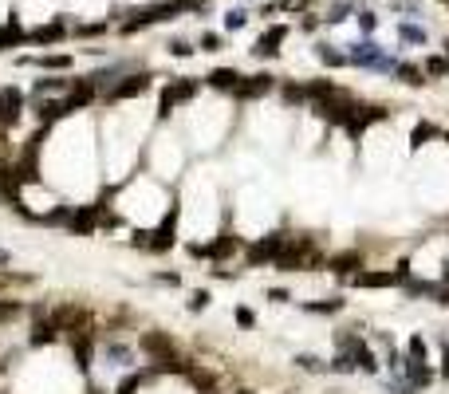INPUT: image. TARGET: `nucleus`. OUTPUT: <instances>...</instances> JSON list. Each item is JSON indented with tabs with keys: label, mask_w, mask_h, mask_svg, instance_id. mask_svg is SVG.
Here are the masks:
<instances>
[{
	"label": "nucleus",
	"mask_w": 449,
	"mask_h": 394,
	"mask_svg": "<svg viewBox=\"0 0 449 394\" xmlns=\"http://www.w3.org/2000/svg\"><path fill=\"white\" fill-rule=\"evenodd\" d=\"M130 245L138 252H150V256H166V252H174V245H177V205L162 217V225L158 229H138V233L130 236Z\"/></svg>",
	"instance_id": "nucleus-1"
},
{
	"label": "nucleus",
	"mask_w": 449,
	"mask_h": 394,
	"mask_svg": "<svg viewBox=\"0 0 449 394\" xmlns=\"http://www.w3.org/2000/svg\"><path fill=\"white\" fill-rule=\"evenodd\" d=\"M311 264H327L323 260V252L316 249V236H288V245L280 249V256H276V264L280 272H304V268Z\"/></svg>",
	"instance_id": "nucleus-2"
},
{
	"label": "nucleus",
	"mask_w": 449,
	"mask_h": 394,
	"mask_svg": "<svg viewBox=\"0 0 449 394\" xmlns=\"http://www.w3.org/2000/svg\"><path fill=\"white\" fill-rule=\"evenodd\" d=\"M347 63L351 67H367V71H379V75H394V56H386V47L379 40H359V44H347Z\"/></svg>",
	"instance_id": "nucleus-3"
},
{
	"label": "nucleus",
	"mask_w": 449,
	"mask_h": 394,
	"mask_svg": "<svg viewBox=\"0 0 449 394\" xmlns=\"http://www.w3.org/2000/svg\"><path fill=\"white\" fill-rule=\"evenodd\" d=\"M197 87H201V79H174V83H166L162 87V103H158V119H174V110L181 107V103H190L193 95H197Z\"/></svg>",
	"instance_id": "nucleus-4"
},
{
	"label": "nucleus",
	"mask_w": 449,
	"mask_h": 394,
	"mask_svg": "<svg viewBox=\"0 0 449 394\" xmlns=\"http://www.w3.org/2000/svg\"><path fill=\"white\" fill-rule=\"evenodd\" d=\"M284 245H288V233H264V236H257V241L244 249V264H248V268L276 264V256H280Z\"/></svg>",
	"instance_id": "nucleus-5"
},
{
	"label": "nucleus",
	"mask_w": 449,
	"mask_h": 394,
	"mask_svg": "<svg viewBox=\"0 0 449 394\" xmlns=\"http://www.w3.org/2000/svg\"><path fill=\"white\" fill-rule=\"evenodd\" d=\"M103 209H107V201L75 205V209H71V221H67V233H71V236H91V233H99V225H103Z\"/></svg>",
	"instance_id": "nucleus-6"
},
{
	"label": "nucleus",
	"mask_w": 449,
	"mask_h": 394,
	"mask_svg": "<svg viewBox=\"0 0 449 394\" xmlns=\"http://www.w3.org/2000/svg\"><path fill=\"white\" fill-rule=\"evenodd\" d=\"M150 79H158V75H150V71H130V75H123L118 83H114L111 91L103 95L107 103H123V99H138V95L150 91Z\"/></svg>",
	"instance_id": "nucleus-7"
},
{
	"label": "nucleus",
	"mask_w": 449,
	"mask_h": 394,
	"mask_svg": "<svg viewBox=\"0 0 449 394\" xmlns=\"http://www.w3.org/2000/svg\"><path fill=\"white\" fill-rule=\"evenodd\" d=\"M383 119H390V110L383 107V103H355V114H351V123L343 126L351 138H359L367 126H374V123H383Z\"/></svg>",
	"instance_id": "nucleus-8"
},
{
	"label": "nucleus",
	"mask_w": 449,
	"mask_h": 394,
	"mask_svg": "<svg viewBox=\"0 0 449 394\" xmlns=\"http://www.w3.org/2000/svg\"><path fill=\"white\" fill-rule=\"evenodd\" d=\"M280 83H276V75H268V71H257V75H244L241 87H237V99L241 103H257V99H264V95H272Z\"/></svg>",
	"instance_id": "nucleus-9"
},
{
	"label": "nucleus",
	"mask_w": 449,
	"mask_h": 394,
	"mask_svg": "<svg viewBox=\"0 0 449 394\" xmlns=\"http://www.w3.org/2000/svg\"><path fill=\"white\" fill-rule=\"evenodd\" d=\"M24 91L20 87H4L0 91V130H8V126L20 123V114H24Z\"/></svg>",
	"instance_id": "nucleus-10"
},
{
	"label": "nucleus",
	"mask_w": 449,
	"mask_h": 394,
	"mask_svg": "<svg viewBox=\"0 0 449 394\" xmlns=\"http://www.w3.org/2000/svg\"><path fill=\"white\" fill-rule=\"evenodd\" d=\"M355 288H402V280L394 276V268H363V272H355L351 276Z\"/></svg>",
	"instance_id": "nucleus-11"
},
{
	"label": "nucleus",
	"mask_w": 449,
	"mask_h": 394,
	"mask_svg": "<svg viewBox=\"0 0 449 394\" xmlns=\"http://www.w3.org/2000/svg\"><path fill=\"white\" fill-rule=\"evenodd\" d=\"M284 40H288V28H284V24H276V28H268L257 44H253V56H257V60H276Z\"/></svg>",
	"instance_id": "nucleus-12"
},
{
	"label": "nucleus",
	"mask_w": 449,
	"mask_h": 394,
	"mask_svg": "<svg viewBox=\"0 0 449 394\" xmlns=\"http://www.w3.org/2000/svg\"><path fill=\"white\" fill-rule=\"evenodd\" d=\"M398 378H406V382H414L418 391H430L433 382H437V371H433L430 362H418V359H410V355H406V371H402Z\"/></svg>",
	"instance_id": "nucleus-13"
},
{
	"label": "nucleus",
	"mask_w": 449,
	"mask_h": 394,
	"mask_svg": "<svg viewBox=\"0 0 449 394\" xmlns=\"http://www.w3.org/2000/svg\"><path fill=\"white\" fill-rule=\"evenodd\" d=\"M233 252H241V236H237V233H229V229H224V233L217 236V241H209V245H205V260H213V264H221V260H229Z\"/></svg>",
	"instance_id": "nucleus-14"
},
{
	"label": "nucleus",
	"mask_w": 449,
	"mask_h": 394,
	"mask_svg": "<svg viewBox=\"0 0 449 394\" xmlns=\"http://www.w3.org/2000/svg\"><path fill=\"white\" fill-rule=\"evenodd\" d=\"M339 95H347V91L339 87L335 79H307V83H304V99H307V103H316V107L327 103V99H339Z\"/></svg>",
	"instance_id": "nucleus-15"
},
{
	"label": "nucleus",
	"mask_w": 449,
	"mask_h": 394,
	"mask_svg": "<svg viewBox=\"0 0 449 394\" xmlns=\"http://www.w3.org/2000/svg\"><path fill=\"white\" fill-rule=\"evenodd\" d=\"M363 252L351 249V252H335V256H327V272H335V276H347L351 280L355 272H363Z\"/></svg>",
	"instance_id": "nucleus-16"
},
{
	"label": "nucleus",
	"mask_w": 449,
	"mask_h": 394,
	"mask_svg": "<svg viewBox=\"0 0 449 394\" xmlns=\"http://www.w3.org/2000/svg\"><path fill=\"white\" fill-rule=\"evenodd\" d=\"M64 32H67V20L55 16L48 24H40L36 32H28V44H55V40H64Z\"/></svg>",
	"instance_id": "nucleus-17"
},
{
	"label": "nucleus",
	"mask_w": 449,
	"mask_h": 394,
	"mask_svg": "<svg viewBox=\"0 0 449 394\" xmlns=\"http://www.w3.org/2000/svg\"><path fill=\"white\" fill-rule=\"evenodd\" d=\"M75 87V79H67V75H44V79H36V87L32 95L36 99H48V95H64Z\"/></svg>",
	"instance_id": "nucleus-18"
},
{
	"label": "nucleus",
	"mask_w": 449,
	"mask_h": 394,
	"mask_svg": "<svg viewBox=\"0 0 449 394\" xmlns=\"http://www.w3.org/2000/svg\"><path fill=\"white\" fill-rule=\"evenodd\" d=\"M241 71H233V67H213V71H209L205 75V83L209 87H213V91H237V87H241Z\"/></svg>",
	"instance_id": "nucleus-19"
},
{
	"label": "nucleus",
	"mask_w": 449,
	"mask_h": 394,
	"mask_svg": "<svg viewBox=\"0 0 449 394\" xmlns=\"http://www.w3.org/2000/svg\"><path fill=\"white\" fill-rule=\"evenodd\" d=\"M351 355H355V367H359L363 375H370V378L379 375V362H383V359L374 355V347H370L367 339H359V343H355V351H351Z\"/></svg>",
	"instance_id": "nucleus-20"
},
{
	"label": "nucleus",
	"mask_w": 449,
	"mask_h": 394,
	"mask_svg": "<svg viewBox=\"0 0 449 394\" xmlns=\"http://www.w3.org/2000/svg\"><path fill=\"white\" fill-rule=\"evenodd\" d=\"M394 79H398V83H406V87H414V91L430 83V75H426V71H422L418 63H406V60L394 63Z\"/></svg>",
	"instance_id": "nucleus-21"
},
{
	"label": "nucleus",
	"mask_w": 449,
	"mask_h": 394,
	"mask_svg": "<svg viewBox=\"0 0 449 394\" xmlns=\"http://www.w3.org/2000/svg\"><path fill=\"white\" fill-rule=\"evenodd\" d=\"M300 308H304L307 315H339L343 308H347V299H343V296H327V299H300Z\"/></svg>",
	"instance_id": "nucleus-22"
},
{
	"label": "nucleus",
	"mask_w": 449,
	"mask_h": 394,
	"mask_svg": "<svg viewBox=\"0 0 449 394\" xmlns=\"http://www.w3.org/2000/svg\"><path fill=\"white\" fill-rule=\"evenodd\" d=\"M103 359L111 362V367H118V371H130V367H134V351H130L127 343H118V339H114V343L103 347Z\"/></svg>",
	"instance_id": "nucleus-23"
},
{
	"label": "nucleus",
	"mask_w": 449,
	"mask_h": 394,
	"mask_svg": "<svg viewBox=\"0 0 449 394\" xmlns=\"http://www.w3.org/2000/svg\"><path fill=\"white\" fill-rule=\"evenodd\" d=\"M20 44H28V32L20 28V20L12 16V20H4V24H0V51L20 47Z\"/></svg>",
	"instance_id": "nucleus-24"
},
{
	"label": "nucleus",
	"mask_w": 449,
	"mask_h": 394,
	"mask_svg": "<svg viewBox=\"0 0 449 394\" xmlns=\"http://www.w3.org/2000/svg\"><path fill=\"white\" fill-rule=\"evenodd\" d=\"M0 201H4V205L20 201V182H16V170H8V166H0Z\"/></svg>",
	"instance_id": "nucleus-25"
},
{
	"label": "nucleus",
	"mask_w": 449,
	"mask_h": 394,
	"mask_svg": "<svg viewBox=\"0 0 449 394\" xmlns=\"http://www.w3.org/2000/svg\"><path fill=\"white\" fill-rule=\"evenodd\" d=\"M20 63H32V67H44V71H71V63L75 60H71V56H36V60L32 56H24Z\"/></svg>",
	"instance_id": "nucleus-26"
},
{
	"label": "nucleus",
	"mask_w": 449,
	"mask_h": 394,
	"mask_svg": "<svg viewBox=\"0 0 449 394\" xmlns=\"http://www.w3.org/2000/svg\"><path fill=\"white\" fill-rule=\"evenodd\" d=\"M292 367H296V371H307V375H327V362H323L320 355H311V351L292 355Z\"/></svg>",
	"instance_id": "nucleus-27"
},
{
	"label": "nucleus",
	"mask_w": 449,
	"mask_h": 394,
	"mask_svg": "<svg viewBox=\"0 0 449 394\" xmlns=\"http://www.w3.org/2000/svg\"><path fill=\"white\" fill-rule=\"evenodd\" d=\"M433 138H441V126L437 123H418L414 134H410V150H422V146L433 142Z\"/></svg>",
	"instance_id": "nucleus-28"
},
{
	"label": "nucleus",
	"mask_w": 449,
	"mask_h": 394,
	"mask_svg": "<svg viewBox=\"0 0 449 394\" xmlns=\"http://www.w3.org/2000/svg\"><path fill=\"white\" fill-rule=\"evenodd\" d=\"M406 355L418 359V362H430V343H426V335H422V331H414V335L406 339Z\"/></svg>",
	"instance_id": "nucleus-29"
},
{
	"label": "nucleus",
	"mask_w": 449,
	"mask_h": 394,
	"mask_svg": "<svg viewBox=\"0 0 449 394\" xmlns=\"http://www.w3.org/2000/svg\"><path fill=\"white\" fill-rule=\"evenodd\" d=\"M327 371H331V375H355L359 367H355V355H351V351H335V355H331V362H327Z\"/></svg>",
	"instance_id": "nucleus-30"
},
{
	"label": "nucleus",
	"mask_w": 449,
	"mask_h": 394,
	"mask_svg": "<svg viewBox=\"0 0 449 394\" xmlns=\"http://www.w3.org/2000/svg\"><path fill=\"white\" fill-rule=\"evenodd\" d=\"M422 71H426L430 79H446L449 75V56H446V51H441V56H426Z\"/></svg>",
	"instance_id": "nucleus-31"
},
{
	"label": "nucleus",
	"mask_w": 449,
	"mask_h": 394,
	"mask_svg": "<svg viewBox=\"0 0 449 394\" xmlns=\"http://www.w3.org/2000/svg\"><path fill=\"white\" fill-rule=\"evenodd\" d=\"M398 40H406V44H426L430 36H426V28H422V24H410V20H398Z\"/></svg>",
	"instance_id": "nucleus-32"
},
{
	"label": "nucleus",
	"mask_w": 449,
	"mask_h": 394,
	"mask_svg": "<svg viewBox=\"0 0 449 394\" xmlns=\"http://www.w3.org/2000/svg\"><path fill=\"white\" fill-rule=\"evenodd\" d=\"M316 56H320V63H327V67H343V63H347V51H339V47H331V44H316Z\"/></svg>",
	"instance_id": "nucleus-33"
},
{
	"label": "nucleus",
	"mask_w": 449,
	"mask_h": 394,
	"mask_svg": "<svg viewBox=\"0 0 449 394\" xmlns=\"http://www.w3.org/2000/svg\"><path fill=\"white\" fill-rule=\"evenodd\" d=\"M402 292H406V296H433V299H437L441 288H437L433 280H410V284H402Z\"/></svg>",
	"instance_id": "nucleus-34"
},
{
	"label": "nucleus",
	"mask_w": 449,
	"mask_h": 394,
	"mask_svg": "<svg viewBox=\"0 0 449 394\" xmlns=\"http://www.w3.org/2000/svg\"><path fill=\"white\" fill-rule=\"evenodd\" d=\"M71 209H75V205H55L48 213H40V225H67V221H71Z\"/></svg>",
	"instance_id": "nucleus-35"
},
{
	"label": "nucleus",
	"mask_w": 449,
	"mask_h": 394,
	"mask_svg": "<svg viewBox=\"0 0 449 394\" xmlns=\"http://www.w3.org/2000/svg\"><path fill=\"white\" fill-rule=\"evenodd\" d=\"M280 99H284V103H307L304 99V83H280Z\"/></svg>",
	"instance_id": "nucleus-36"
},
{
	"label": "nucleus",
	"mask_w": 449,
	"mask_h": 394,
	"mask_svg": "<svg viewBox=\"0 0 449 394\" xmlns=\"http://www.w3.org/2000/svg\"><path fill=\"white\" fill-rule=\"evenodd\" d=\"M233 319H237V328H244V331L257 328V312H253V308H244V304H237V308H233Z\"/></svg>",
	"instance_id": "nucleus-37"
},
{
	"label": "nucleus",
	"mask_w": 449,
	"mask_h": 394,
	"mask_svg": "<svg viewBox=\"0 0 449 394\" xmlns=\"http://www.w3.org/2000/svg\"><path fill=\"white\" fill-rule=\"evenodd\" d=\"M244 24H248V12H244V8H229V12H224V32H241Z\"/></svg>",
	"instance_id": "nucleus-38"
},
{
	"label": "nucleus",
	"mask_w": 449,
	"mask_h": 394,
	"mask_svg": "<svg viewBox=\"0 0 449 394\" xmlns=\"http://www.w3.org/2000/svg\"><path fill=\"white\" fill-rule=\"evenodd\" d=\"M347 12H351V0H335V4H331V12L323 16V24H343Z\"/></svg>",
	"instance_id": "nucleus-39"
},
{
	"label": "nucleus",
	"mask_w": 449,
	"mask_h": 394,
	"mask_svg": "<svg viewBox=\"0 0 449 394\" xmlns=\"http://www.w3.org/2000/svg\"><path fill=\"white\" fill-rule=\"evenodd\" d=\"M355 20H359L363 36H374V28H379V16L370 12V8H359V12H355Z\"/></svg>",
	"instance_id": "nucleus-40"
},
{
	"label": "nucleus",
	"mask_w": 449,
	"mask_h": 394,
	"mask_svg": "<svg viewBox=\"0 0 449 394\" xmlns=\"http://www.w3.org/2000/svg\"><path fill=\"white\" fill-rule=\"evenodd\" d=\"M197 47H201V51H221V47H224V36H221V32H201Z\"/></svg>",
	"instance_id": "nucleus-41"
},
{
	"label": "nucleus",
	"mask_w": 449,
	"mask_h": 394,
	"mask_svg": "<svg viewBox=\"0 0 449 394\" xmlns=\"http://www.w3.org/2000/svg\"><path fill=\"white\" fill-rule=\"evenodd\" d=\"M209 304H213V292H209V288H193V296H190V312H205Z\"/></svg>",
	"instance_id": "nucleus-42"
},
{
	"label": "nucleus",
	"mask_w": 449,
	"mask_h": 394,
	"mask_svg": "<svg viewBox=\"0 0 449 394\" xmlns=\"http://www.w3.org/2000/svg\"><path fill=\"white\" fill-rule=\"evenodd\" d=\"M166 51H170L174 60H190V56L197 51V47H193V44H185V40H170V44H166Z\"/></svg>",
	"instance_id": "nucleus-43"
},
{
	"label": "nucleus",
	"mask_w": 449,
	"mask_h": 394,
	"mask_svg": "<svg viewBox=\"0 0 449 394\" xmlns=\"http://www.w3.org/2000/svg\"><path fill=\"white\" fill-rule=\"evenodd\" d=\"M154 284H162V288H181V272H154Z\"/></svg>",
	"instance_id": "nucleus-44"
},
{
	"label": "nucleus",
	"mask_w": 449,
	"mask_h": 394,
	"mask_svg": "<svg viewBox=\"0 0 449 394\" xmlns=\"http://www.w3.org/2000/svg\"><path fill=\"white\" fill-rule=\"evenodd\" d=\"M103 32H107V24H79V28H75V36H87V40H91V36H103Z\"/></svg>",
	"instance_id": "nucleus-45"
},
{
	"label": "nucleus",
	"mask_w": 449,
	"mask_h": 394,
	"mask_svg": "<svg viewBox=\"0 0 449 394\" xmlns=\"http://www.w3.org/2000/svg\"><path fill=\"white\" fill-rule=\"evenodd\" d=\"M288 299H292L288 288H268V304H288Z\"/></svg>",
	"instance_id": "nucleus-46"
},
{
	"label": "nucleus",
	"mask_w": 449,
	"mask_h": 394,
	"mask_svg": "<svg viewBox=\"0 0 449 394\" xmlns=\"http://www.w3.org/2000/svg\"><path fill=\"white\" fill-rule=\"evenodd\" d=\"M213 280H224V284H233V280H237V272H229V268H213Z\"/></svg>",
	"instance_id": "nucleus-47"
},
{
	"label": "nucleus",
	"mask_w": 449,
	"mask_h": 394,
	"mask_svg": "<svg viewBox=\"0 0 449 394\" xmlns=\"http://www.w3.org/2000/svg\"><path fill=\"white\" fill-rule=\"evenodd\" d=\"M433 304H441V308H449V288H441V292H437V299H433Z\"/></svg>",
	"instance_id": "nucleus-48"
},
{
	"label": "nucleus",
	"mask_w": 449,
	"mask_h": 394,
	"mask_svg": "<svg viewBox=\"0 0 449 394\" xmlns=\"http://www.w3.org/2000/svg\"><path fill=\"white\" fill-rule=\"evenodd\" d=\"M8 264H12V252H8V249H0V268H8Z\"/></svg>",
	"instance_id": "nucleus-49"
},
{
	"label": "nucleus",
	"mask_w": 449,
	"mask_h": 394,
	"mask_svg": "<svg viewBox=\"0 0 449 394\" xmlns=\"http://www.w3.org/2000/svg\"><path fill=\"white\" fill-rule=\"evenodd\" d=\"M437 375H441V378L449 382V351H446V359H441V371H437Z\"/></svg>",
	"instance_id": "nucleus-50"
},
{
	"label": "nucleus",
	"mask_w": 449,
	"mask_h": 394,
	"mask_svg": "<svg viewBox=\"0 0 449 394\" xmlns=\"http://www.w3.org/2000/svg\"><path fill=\"white\" fill-rule=\"evenodd\" d=\"M441 51H446V56H449V36H446V47H441Z\"/></svg>",
	"instance_id": "nucleus-51"
},
{
	"label": "nucleus",
	"mask_w": 449,
	"mask_h": 394,
	"mask_svg": "<svg viewBox=\"0 0 449 394\" xmlns=\"http://www.w3.org/2000/svg\"><path fill=\"white\" fill-rule=\"evenodd\" d=\"M441 347H446V351H449V339H441Z\"/></svg>",
	"instance_id": "nucleus-52"
},
{
	"label": "nucleus",
	"mask_w": 449,
	"mask_h": 394,
	"mask_svg": "<svg viewBox=\"0 0 449 394\" xmlns=\"http://www.w3.org/2000/svg\"><path fill=\"white\" fill-rule=\"evenodd\" d=\"M237 394H253V391H237Z\"/></svg>",
	"instance_id": "nucleus-53"
},
{
	"label": "nucleus",
	"mask_w": 449,
	"mask_h": 394,
	"mask_svg": "<svg viewBox=\"0 0 449 394\" xmlns=\"http://www.w3.org/2000/svg\"><path fill=\"white\" fill-rule=\"evenodd\" d=\"M441 4H449V0H441Z\"/></svg>",
	"instance_id": "nucleus-54"
},
{
	"label": "nucleus",
	"mask_w": 449,
	"mask_h": 394,
	"mask_svg": "<svg viewBox=\"0 0 449 394\" xmlns=\"http://www.w3.org/2000/svg\"><path fill=\"white\" fill-rule=\"evenodd\" d=\"M304 4H307V0H304Z\"/></svg>",
	"instance_id": "nucleus-55"
}]
</instances>
